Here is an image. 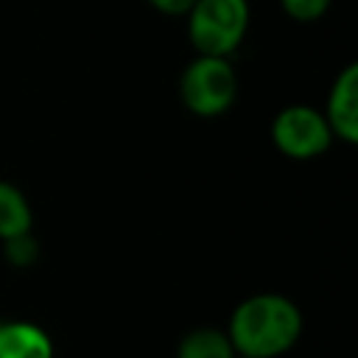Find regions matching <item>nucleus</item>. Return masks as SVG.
<instances>
[{"instance_id":"f257e3e1","label":"nucleus","mask_w":358,"mask_h":358,"mask_svg":"<svg viewBox=\"0 0 358 358\" xmlns=\"http://www.w3.org/2000/svg\"><path fill=\"white\" fill-rule=\"evenodd\" d=\"M302 333V313L294 299L282 294H252L235 305L227 338L235 352L252 358L285 355Z\"/></svg>"},{"instance_id":"f03ea898","label":"nucleus","mask_w":358,"mask_h":358,"mask_svg":"<svg viewBox=\"0 0 358 358\" xmlns=\"http://www.w3.org/2000/svg\"><path fill=\"white\" fill-rule=\"evenodd\" d=\"M185 17L196 53L232 56L249 31V0H196Z\"/></svg>"},{"instance_id":"7ed1b4c3","label":"nucleus","mask_w":358,"mask_h":358,"mask_svg":"<svg viewBox=\"0 0 358 358\" xmlns=\"http://www.w3.org/2000/svg\"><path fill=\"white\" fill-rule=\"evenodd\" d=\"M238 95V76L227 56H196L179 76V98L199 117L224 115Z\"/></svg>"},{"instance_id":"20e7f679","label":"nucleus","mask_w":358,"mask_h":358,"mask_svg":"<svg viewBox=\"0 0 358 358\" xmlns=\"http://www.w3.org/2000/svg\"><path fill=\"white\" fill-rule=\"evenodd\" d=\"M271 140L280 154L291 159H313L333 143V131L324 115L305 103H291L271 120Z\"/></svg>"},{"instance_id":"39448f33","label":"nucleus","mask_w":358,"mask_h":358,"mask_svg":"<svg viewBox=\"0 0 358 358\" xmlns=\"http://www.w3.org/2000/svg\"><path fill=\"white\" fill-rule=\"evenodd\" d=\"M322 115L333 137H338L347 145L358 143V64H347L336 76Z\"/></svg>"},{"instance_id":"423d86ee","label":"nucleus","mask_w":358,"mask_h":358,"mask_svg":"<svg viewBox=\"0 0 358 358\" xmlns=\"http://www.w3.org/2000/svg\"><path fill=\"white\" fill-rule=\"evenodd\" d=\"M0 358H53V341L34 322H0Z\"/></svg>"},{"instance_id":"0eeeda50","label":"nucleus","mask_w":358,"mask_h":358,"mask_svg":"<svg viewBox=\"0 0 358 358\" xmlns=\"http://www.w3.org/2000/svg\"><path fill=\"white\" fill-rule=\"evenodd\" d=\"M31 227H34V213L25 193L17 185L0 179V241L31 232Z\"/></svg>"},{"instance_id":"6e6552de","label":"nucleus","mask_w":358,"mask_h":358,"mask_svg":"<svg viewBox=\"0 0 358 358\" xmlns=\"http://www.w3.org/2000/svg\"><path fill=\"white\" fill-rule=\"evenodd\" d=\"M235 350L227 338V330L218 327H193L176 344V358H232Z\"/></svg>"},{"instance_id":"1a4fd4ad","label":"nucleus","mask_w":358,"mask_h":358,"mask_svg":"<svg viewBox=\"0 0 358 358\" xmlns=\"http://www.w3.org/2000/svg\"><path fill=\"white\" fill-rule=\"evenodd\" d=\"M3 243V255L11 266L17 268H28L36 263L39 257V241L34 238V232H22V235H14V238H6L0 241Z\"/></svg>"},{"instance_id":"9d476101","label":"nucleus","mask_w":358,"mask_h":358,"mask_svg":"<svg viewBox=\"0 0 358 358\" xmlns=\"http://www.w3.org/2000/svg\"><path fill=\"white\" fill-rule=\"evenodd\" d=\"M333 0H280L282 11L291 17V20H299V22H313L319 17L327 14Z\"/></svg>"},{"instance_id":"9b49d317","label":"nucleus","mask_w":358,"mask_h":358,"mask_svg":"<svg viewBox=\"0 0 358 358\" xmlns=\"http://www.w3.org/2000/svg\"><path fill=\"white\" fill-rule=\"evenodd\" d=\"M145 3L165 17H185L196 0H145Z\"/></svg>"},{"instance_id":"f8f14e48","label":"nucleus","mask_w":358,"mask_h":358,"mask_svg":"<svg viewBox=\"0 0 358 358\" xmlns=\"http://www.w3.org/2000/svg\"><path fill=\"white\" fill-rule=\"evenodd\" d=\"M232 358H252V355H241V352H235V355H232Z\"/></svg>"}]
</instances>
